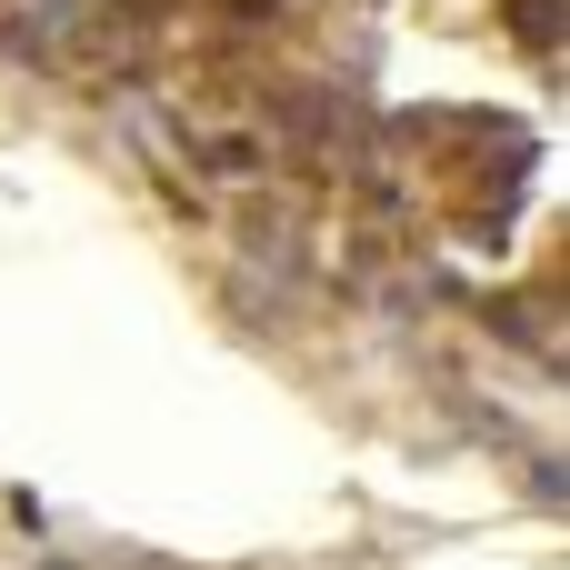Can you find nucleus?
Returning a JSON list of instances; mask_svg holds the SVG:
<instances>
[{
	"label": "nucleus",
	"mask_w": 570,
	"mask_h": 570,
	"mask_svg": "<svg viewBox=\"0 0 570 570\" xmlns=\"http://www.w3.org/2000/svg\"><path fill=\"white\" fill-rule=\"evenodd\" d=\"M210 170H261V130H210Z\"/></svg>",
	"instance_id": "obj_1"
},
{
	"label": "nucleus",
	"mask_w": 570,
	"mask_h": 570,
	"mask_svg": "<svg viewBox=\"0 0 570 570\" xmlns=\"http://www.w3.org/2000/svg\"><path fill=\"white\" fill-rule=\"evenodd\" d=\"M230 10H281V0H230Z\"/></svg>",
	"instance_id": "obj_2"
}]
</instances>
